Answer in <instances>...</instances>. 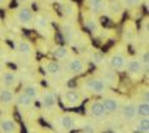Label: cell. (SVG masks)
I'll return each instance as SVG.
<instances>
[{
    "label": "cell",
    "mask_w": 149,
    "mask_h": 133,
    "mask_svg": "<svg viewBox=\"0 0 149 133\" xmlns=\"http://www.w3.org/2000/svg\"><path fill=\"white\" fill-rule=\"evenodd\" d=\"M83 88H86L92 93L102 95L107 90V85L103 80L98 79V77H88L83 81Z\"/></svg>",
    "instance_id": "6da1fadb"
},
{
    "label": "cell",
    "mask_w": 149,
    "mask_h": 133,
    "mask_svg": "<svg viewBox=\"0 0 149 133\" xmlns=\"http://www.w3.org/2000/svg\"><path fill=\"white\" fill-rule=\"evenodd\" d=\"M17 21L25 26H30L34 22V14L29 8H21L17 11Z\"/></svg>",
    "instance_id": "7a4b0ae2"
},
{
    "label": "cell",
    "mask_w": 149,
    "mask_h": 133,
    "mask_svg": "<svg viewBox=\"0 0 149 133\" xmlns=\"http://www.w3.org/2000/svg\"><path fill=\"white\" fill-rule=\"evenodd\" d=\"M127 60H125L124 54L122 52H114L109 58V66L112 67V70H122L124 68Z\"/></svg>",
    "instance_id": "3957f363"
},
{
    "label": "cell",
    "mask_w": 149,
    "mask_h": 133,
    "mask_svg": "<svg viewBox=\"0 0 149 133\" xmlns=\"http://www.w3.org/2000/svg\"><path fill=\"white\" fill-rule=\"evenodd\" d=\"M63 102L67 104V106H71L74 107L77 104L81 103V96L77 91L74 90H68L63 93Z\"/></svg>",
    "instance_id": "277c9868"
},
{
    "label": "cell",
    "mask_w": 149,
    "mask_h": 133,
    "mask_svg": "<svg viewBox=\"0 0 149 133\" xmlns=\"http://www.w3.org/2000/svg\"><path fill=\"white\" fill-rule=\"evenodd\" d=\"M67 70L71 73H73V75H78V73H82L86 70V66L81 58L74 57L67 62Z\"/></svg>",
    "instance_id": "5b68a950"
},
{
    "label": "cell",
    "mask_w": 149,
    "mask_h": 133,
    "mask_svg": "<svg viewBox=\"0 0 149 133\" xmlns=\"http://www.w3.org/2000/svg\"><path fill=\"white\" fill-rule=\"evenodd\" d=\"M88 111H90V113L96 118H102L106 114L102 101H92L90 103V106H88Z\"/></svg>",
    "instance_id": "8992f818"
},
{
    "label": "cell",
    "mask_w": 149,
    "mask_h": 133,
    "mask_svg": "<svg viewBox=\"0 0 149 133\" xmlns=\"http://www.w3.org/2000/svg\"><path fill=\"white\" fill-rule=\"evenodd\" d=\"M41 102H42V106L46 109H52L56 103H57V100H56V95L51 91H45L41 96Z\"/></svg>",
    "instance_id": "52a82bcc"
},
{
    "label": "cell",
    "mask_w": 149,
    "mask_h": 133,
    "mask_svg": "<svg viewBox=\"0 0 149 133\" xmlns=\"http://www.w3.org/2000/svg\"><path fill=\"white\" fill-rule=\"evenodd\" d=\"M15 101V96H14L13 91L5 86H0V102L4 104H11Z\"/></svg>",
    "instance_id": "ba28073f"
},
{
    "label": "cell",
    "mask_w": 149,
    "mask_h": 133,
    "mask_svg": "<svg viewBox=\"0 0 149 133\" xmlns=\"http://www.w3.org/2000/svg\"><path fill=\"white\" fill-rule=\"evenodd\" d=\"M125 66H127V71L129 75L132 76H137V75H141L143 72V65L141 63L139 60H130L125 63Z\"/></svg>",
    "instance_id": "9c48e42d"
},
{
    "label": "cell",
    "mask_w": 149,
    "mask_h": 133,
    "mask_svg": "<svg viewBox=\"0 0 149 133\" xmlns=\"http://www.w3.org/2000/svg\"><path fill=\"white\" fill-rule=\"evenodd\" d=\"M1 82H3V85L5 87L11 88V87H14L16 85L17 77L13 71H4L3 75H1Z\"/></svg>",
    "instance_id": "30bf717a"
},
{
    "label": "cell",
    "mask_w": 149,
    "mask_h": 133,
    "mask_svg": "<svg viewBox=\"0 0 149 133\" xmlns=\"http://www.w3.org/2000/svg\"><path fill=\"white\" fill-rule=\"evenodd\" d=\"M103 103V107H104V111L106 113H116L119 109V103L117 100L112 98V97H107L102 101Z\"/></svg>",
    "instance_id": "8fae6325"
},
{
    "label": "cell",
    "mask_w": 149,
    "mask_h": 133,
    "mask_svg": "<svg viewBox=\"0 0 149 133\" xmlns=\"http://www.w3.org/2000/svg\"><path fill=\"white\" fill-rule=\"evenodd\" d=\"M122 116L125 118L127 121H132L134 120V117L137 116V109H136V104L133 103H127L122 107Z\"/></svg>",
    "instance_id": "7c38bea8"
},
{
    "label": "cell",
    "mask_w": 149,
    "mask_h": 133,
    "mask_svg": "<svg viewBox=\"0 0 149 133\" xmlns=\"http://www.w3.org/2000/svg\"><path fill=\"white\" fill-rule=\"evenodd\" d=\"M0 130L3 133H15L16 123L11 118H4V120L0 121Z\"/></svg>",
    "instance_id": "4fadbf2b"
},
{
    "label": "cell",
    "mask_w": 149,
    "mask_h": 133,
    "mask_svg": "<svg viewBox=\"0 0 149 133\" xmlns=\"http://www.w3.org/2000/svg\"><path fill=\"white\" fill-rule=\"evenodd\" d=\"M101 79L106 82V85L116 86L118 84V76H117V73H116L114 70H106L103 73H102Z\"/></svg>",
    "instance_id": "5bb4252c"
},
{
    "label": "cell",
    "mask_w": 149,
    "mask_h": 133,
    "mask_svg": "<svg viewBox=\"0 0 149 133\" xmlns=\"http://www.w3.org/2000/svg\"><path fill=\"white\" fill-rule=\"evenodd\" d=\"M44 70L49 75H58L61 72V65L56 61H45L44 63Z\"/></svg>",
    "instance_id": "9a60e30c"
},
{
    "label": "cell",
    "mask_w": 149,
    "mask_h": 133,
    "mask_svg": "<svg viewBox=\"0 0 149 133\" xmlns=\"http://www.w3.org/2000/svg\"><path fill=\"white\" fill-rule=\"evenodd\" d=\"M61 34L63 36V39L66 41H72L74 38V29L73 25L70 24V22H65L61 26Z\"/></svg>",
    "instance_id": "2e32d148"
},
{
    "label": "cell",
    "mask_w": 149,
    "mask_h": 133,
    "mask_svg": "<svg viewBox=\"0 0 149 133\" xmlns=\"http://www.w3.org/2000/svg\"><path fill=\"white\" fill-rule=\"evenodd\" d=\"M87 4L90 9L93 13H101L103 11L106 6H107V3L106 0H87Z\"/></svg>",
    "instance_id": "e0dca14e"
},
{
    "label": "cell",
    "mask_w": 149,
    "mask_h": 133,
    "mask_svg": "<svg viewBox=\"0 0 149 133\" xmlns=\"http://www.w3.org/2000/svg\"><path fill=\"white\" fill-rule=\"evenodd\" d=\"M17 51L19 54L24 55V56H29L32 52V46L29 41H25V40H21L20 42L17 44Z\"/></svg>",
    "instance_id": "ac0fdd59"
},
{
    "label": "cell",
    "mask_w": 149,
    "mask_h": 133,
    "mask_svg": "<svg viewBox=\"0 0 149 133\" xmlns=\"http://www.w3.org/2000/svg\"><path fill=\"white\" fill-rule=\"evenodd\" d=\"M60 125L63 130H72L73 126H74V120L72 116H70V114H63V116L60 117Z\"/></svg>",
    "instance_id": "d6986e66"
},
{
    "label": "cell",
    "mask_w": 149,
    "mask_h": 133,
    "mask_svg": "<svg viewBox=\"0 0 149 133\" xmlns=\"http://www.w3.org/2000/svg\"><path fill=\"white\" fill-rule=\"evenodd\" d=\"M16 102H17L19 106H21V107H24V108H29V107L32 106V103H34V100H31L30 97H27V96L24 92H21V93L17 95Z\"/></svg>",
    "instance_id": "ffe728a7"
},
{
    "label": "cell",
    "mask_w": 149,
    "mask_h": 133,
    "mask_svg": "<svg viewBox=\"0 0 149 133\" xmlns=\"http://www.w3.org/2000/svg\"><path fill=\"white\" fill-rule=\"evenodd\" d=\"M136 109H137V116H141L142 118L148 117V114H149V103H148V101H142L138 106H136Z\"/></svg>",
    "instance_id": "44dd1931"
},
{
    "label": "cell",
    "mask_w": 149,
    "mask_h": 133,
    "mask_svg": "<svg viewBox=\"0 0 149 133\" xmlns=\"http://www.w3.org/2000/svg\"><path fill=\"white\" fill-rule=\"evenodd\" d=\"M52 55L55 56V58L62 60V58H66L68 56V50L65 46H56L52 50Z\"/></svg>",
    "instance_id": "7402d4cb"
},
{
    "label": "cell",
    "mask_w": 149,
    "mask_h": 133,
    "mask_svg": "<svg viewBox=\"0 0 149 133\" xmlns=\"http://www.w3.org/2000/svg\"><path fill=\"white\" fill-rule=\"evenodd\" d=\"M22 92H24L27 97H30L31 100H36L37 97H39V90H37L34 85L25 86L24 90H22Z\"/></svg>",
    "instance_id": "603a6c76"
},
{
    "label": "cell",
    "mask_w": 149,
    "mask_h": 133,
    "mask_svg": "<svg viewBox=\"0 0 149 133\" xmlns=\"http://www.w3.org/2000/svg\"><path fill=\"white\" fill-rule=\"evenodd\" d=\"M34 21H35V26L41 31H44V30H46L49 27V21H47V19H46L45 16H41V15L36 16L34 19Z\"/></svg>",
    "instance_id": "cb8c5ba5"
},
{
    "label": "cell",
    "mask_w": 149,
    "mask_h": 133,
    "mask_svg": "<svg viewBox=\"0 0 149 133\" xmlns=\"http://www.w3.org/2000/svg\"><path fill=\"white\" fill-rule=\"evenodd\" d=\"M138 131L141 133H148V131H149L148 117H144V118H142V120L138 122Z\"/></svg>",
    "instance_id": "d4e9b609"
},
{
    "label": "cell",
    "mask_w": 149,
    "mask_h": 133,
    "mask_svg": "<svg viewBox=\"0 0 149 133\" xmlns=\"http://www.w3.org/2000/svg\"><path fill=\"white\" fill-rule=\"evenodd\" d=\"M122 4H120V1H118V0H113V1H111L109 4V9L111 11L113 14H118L120 13V10H122Z\"/></svg>",
    "instance_id": "484cf974"
},
{
    "label": "cell",
    "mask_w": 149,
    "mask_h": 133,
    "mask_svg": "<svg viewBox=\"0 0 149 133\" xmlns=\"http://www.w3.org/2000/svg\"><path fill=\"white\" fill-rule=\"evenodd\" d=\"M61 10H62V13L65 14V16H71V15H73V5L71 3H66V4H63V5L61 6Z\"/></svg>",
    "instance_id": "4316f807"
},
{
    "label": "cell",
    "mask_w": 149,
    "mask_h": 133,
    "mask_svg": "<svg viewBox=\"0 0 149 133\" xmlns=\"http://www.w3.org/2000/svg\"><path fill=\"white\" fill-rule=\"evenodd\" d=\"M142 3V0H120V4L127 8H136Z\"/></svg>",
    "instance_id": "83f0119b"
},
{
    "label": "cell",
    "mask_w": 149,
    "mask_h": 133,
    "mask_svg": "<svg viewBox=\"0 0 149 133\" xmlns=\"http://www.w3.org/2000/svg\"><path fill=\"white\" fill-rule=\"evenodd\" d=\"M85 25H86V27H87L88 30L92 31V33H95V31L97 30V24L95 22V20H93V19H88V20H86Z\"/></svg>",
    "instance_id": "f1b7e54d"
},
{
    "label": "cell",
    "mask_w": 149,
    "mask_h": 133,
    "mask_svg": "<svg viewBox=\"0 0 149 133\" xmlns=\"http://www.w3.org/2000/svg\"><path fill=\"white\" fill-rule=\"evenodd\" d=\"M139 61H141V63L143 66H146V68H148V62H149V52L147 51H143V54H142V56H141V58H139Z\"/></svg>",
    "instance_id": "f546056e"
},
{
    "label": "cell",
    "mask_w": 149,
    "mask_h": 133,
    "mask_svg": "<svg viewBox=\"0 0 149 133\" xmlns=\"http://www.w3.org/2000/svg\"><path fill=\"white\" fill-rule=\"evenodd\" d=\"M92 58H93V61H95V63H102L104 60V56L102 52H95L92 55Z\"/></svg>",
    "instance_id": "4dcf8cb0"
},
{
    "label": "cell",
    "mask_w": 149,
    "mask_h": 133,
    "mask_svg": "<svg viewBox=\"0 0 149 133\" xmlns=\"http://www.w3.org/2000/svg\"><path fill=\"white\" fill-rule=\"evenodd\" d=\"M20 3H26V1H29V0H19Z\"/></svg>",
    "instance_id": "1f68e13d"
},
{
    "label": "cell",
    "mask_w": 149,
    "mask_h": 133,
    "mask_svg": "<svg viewBox=\"0 0 149 133\" xmlns=\"http://www.w3.org/2000/svg\"><path fill=\"white\" fill-rule=\"evenodd\" d=\"M0 27H1V24H0Z\"/></svg>",
    "instance_id": "d6a6232c"
}]
</instances>
